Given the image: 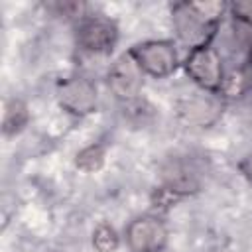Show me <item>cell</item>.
<instances>
[{
    "label": "cell",
    "instance_id": "cell-14",
    "mask_svg": "<svg viewBox=\"0 0 252 252\" xmlns=\"http://www.w3.org/2000/svg\"><path fill=\"white\" fill-rule=\"evenodd\" d=\"M238 171H240V175L248 181V183H252V154H248V156H244L240 161H238Z\"/></svg>",
    "mask_w": 252,
    "mask_h": 252
},
{
    "label": "cell",
    "instance_id": "cell-1",
    "mask_svg": "<svg viewBox=\"0 0 252 252\" xmlns=\"http://www.w3.org/2000/svg\"><path fill=\"white\" fill-rule=\"evenodd\" d=\"M171 26L179 43L189 51L215 43L220 30V24L205 18L195 2H175L171 6Z\"/></svg>",
    "mask_w": 252,
    "mask_h": 252
},
{
    "label": "cell",
    "instance_id": "cell-2",
    "mask_svg": "<svg viewBox=\"0 0 252 252\" xmlns=\"http://www.w3.org/2000/svg\"><path fill=\"white\" fill-rule=\"evenodd\" d=\"M183 71L197 89L220 94L226 65L215 43L191 49L183 61Z\"/></svg>",
    "mask_w": 252,
    "mask_h": 252
},
{
    "label": "cell",
    "instance_id": "cell-4",
    "mask_svg": "<svg viewBox=\"0 0 252 252\" xmlns=\"http://www.w3.org/2000/svg\"><path fill=\"white\" fill-rule=\"evenodd\" d=\"M128 252H163L169 240V228L159 215H138L124 226L122 236Z\"/></svg>",
    "mask_w": 252,
    "mask_h": 252
},
{
    "label": "cell",
    "instance_id": "cell-8",
    "mask_svg": "<svg viewBox=\"0 0 252 252\" xmlns=\"http://www.w3.org/2000/svg\"><path fill=\"white\" fill-rule=\"evenodd\" d=\"M222 108H224V98L219 93L201 91L197 87L195 91L187 93L175 102L177 116L185 124L197 128H209L217 124V120L222 116Z\"/></svg>",
    "mask_w": 252,
    "mask_h": 252
},
{
    "label": "cell",
    "instance_id": "cell-9",
    "mask_svg": "<svg viewBox=\"0 0 252 252\" xmlns=\"http://www.w3.org/2000/svg\"><path fill=\"white\" fill-rule=\"evenodd\" d=\"M177 199H183L201 187V171L193 159H173L169 165L163 167L161 185Z\"/></svg>",
    "mask_w": 252,
    "mask_h": 252
},
{
    "label": "cell",
    "instance_id": "cell-12",
    "mask_svg": "<svg viewBox=\"0 0 252 252\" xmlns=\"http://www.w3.org/2000/svg\"><path fill=\"white\" fill-rule=\"evenodd\" d=\"M106 159V150L100 144H91L87 148H83L77 156H75V167L85 171V173H94L104 165Z\"/></svg>",
    "mask_w": 252,
    "mask_h": 252
},
{
    "label": "cell",
    "instance_id": "cell-11",
    "mask_svg": "<svg viewBox=\"0 0 252 252\" xmlns=\"http://www.w3.org/2000/svg\"><path fill=\"white\" fill-rule=\"evenodd\" d=\"M91 244L96 252H116L122 244V236L110 222H98L93 230Z\"/></svg>",
    "mask_w": 252,
    "mask_h": 252
},
{
    "label": "cell",
    "instance_id": "cell-10",
    "mask_svg": "<svg viewBox=\"0 0 252 252\" xmlns=\"http://www.w3.org/2000/svg\"><path fill=\"white\" fill-rule=\"evenodd\" d=\"M30 122V112L24 100L20 98H8L4 104V122H2V130L6 136L18 134L26 128V124Z\"/></svg>",
    "mask_w": 252,
    "mask_h": 252
},
{
    "label": "cell",
    "instance_id": "cell-5",
    "mask_svg": "<svg viewBox=\"0 0 252 252\" xmlns=\"http://www.w3.org/2000/svg\"><path fill=\"white\" fill-rule=\"evenodd\" d=\"M130 53L146 77L167 79L179 67L177 45L171 39H146L130 47Z\"/></svg>",
    "mask_w": 252,
    "mask_h": 252
},
{
    "label": "cell",
    "instance_id": "cell-3",
    "mask_svg": "<svg viewBox=\"0 0 252 252\" xmlns=\"http://www.w3.org/2000/svg\"><path fill=\"white\" fill-rule=\"evenodd\" d=\"M118 35L116 22L102 14H85L75 26L77 47L89 55H110L118 43Z\"/></svg>",
    "mask_w": 252,
    "mask_h": 252
},
{
    "label": "cell",
    "instance_id": "cell-7",
    "mask_svg": "<svg viewBox=\"0 0 252 252\" xmlns=\"http://www.w3.org/2000/svg\"><path fill=\"white\" fill-rule=\"evenodd\" d=\"M57 102L59 106L73 116H89L96 110L98 91L91 77L73 73L57 83Z\"/></svg>",
    "mask_w": 252,
    "mask_h": 252
},
{
    "label": "cell",
    "instance_id": "cell-13",
    "mask_svg": "<svg viewBox=\"0 0 252 252\" xmlns=\"http://www.w3.org/2000/svg\"><path fill=\"white\" fill-rule=\"evenodd\" d=\"M228 16L230 20L252 28V0H242V2H230L228 4Z\"/></svg>",
    "mask_w": 252,
    "mask_h": 252
},
{
    "label": "cell",
    "instance_id": "cell-6",
    "mask_svg": "<svg viewBox=\"0 0 252 252\" xmlns=\"http://www.w3.org/2000/svg\"><path fill=\"white\" fill-rule=\"evenodd\" d=\"M144 71L134 59V55L128 51L120 53L106 71V87L112 93V96L124 104H132L140 98V93L144 89Z\"/></svg>",
    "mask_w": 252,
    "mask_h": 252
}]
</instances>
